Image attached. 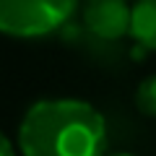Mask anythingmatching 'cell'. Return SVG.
Returning <instances> with one entry per match:
<instances>
[{
    "mask_svg": "<svg viewBox=\"0 0 156 156\" xmlns=\"http://www.w3.org/2000/svg\"><path fill=\"white\" fill-rule=\"evenodd\" d=\"M23 156H109L104 115L83 99H39L18 125Z\"/></svg>",
    "mask_w": 156,
    "mask_h": 156,
    "instance_id": "1",
    "label": "cell"
},
{
    "mask_svg": "<svg viewBox=\"0 0 156 156\" xmlns=\"http://www.w3.org/2000/svg\"><path fill=\"white\" fill-rule=\"evenodd\" d=\"M81 0H0V29L8 37L37 39L57 31Z\"/></svg>",
    "mask_w": 156,
    "mask_h": 156,
    "instance_id": "2",
    "label": "cell"
},
{
    "mask_svg": "<svg viewBox=\"0 0 156 156\" xmlns=\"http://www.w3.org/2000/svg\"><path fill=\"white\" fill-rule=\"evenodd\" d=\"M83 26L96 39L117 42L133 29V5L128 0H83Z\"/></svg>",
    "mask_w": 156,
    "mask_h": 156,
    "instance_id": "3",
    "label": "cell"
},
{
    "mask_svg": "<svg viewBox=\"0 0 156 156\" xmlns=\"http://www.w3.org/2000/svg\"><path fill=\"white\" fill-rule=\"evenodd\" d=\"M130 37L140 47L156 52V0H135L133 3V29Z\"/></svg>",
    "mask_w": 156,
    "mask_h": 156,
    "instance_id": "4",
    "label": "cell"
},
{
    "mask_svg": "<svg viewBox=\"0 0 156 156\" xmlns=\"http://www.w3.org/2000/svg\"><path fill=\"white\" fill-rule=\"evenodd\" d=\"M135 107H138L140 115L156 120V73L146 76L138 83V89H135Z\"/></svg>",
    "mask_w": 156,
    "mask_h": 156,
    "instance_id": "5",
    "label": "cell"
},
{
    "mask_svg": "<svg viewBox=\"0 0 156 156\" xmlns=\"http://www.w3.org/2000/svg\"><path fill=\"white\" fill-rule=\"evenodd\" d=\"M0 156H16V148H13V143H11V138H0Z\"/></svg>",
    "mask_w": 156,
    "mask_h": 156,
    "instance_id": "6",
    "label": "cell"
},
{
    "mask_svg": "<svg viewBox=\"0 0 156 156\" xmlns=\"http://www.w3.org/2000/svg\"><path fill=\"white\" fill-rule=\"evenodd\" d=\"M109 156H135V154H109Z\"/></svg>",
    "mask_w": 156,
    "mask_h": 156,
    "instance_id": "7",
    "label": "cell"
}]
</instances>
